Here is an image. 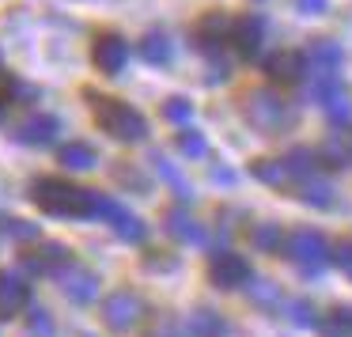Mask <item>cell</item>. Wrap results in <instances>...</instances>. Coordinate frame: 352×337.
<instances>
[{"label": "cell", "instance_id": "cell-22", "mask_svg": "<svg viewBox=\"0 0 352 337\" xmlns=\"http://www.w3.org/2000/svg\"><path fill=\"white\" fill-rule=\"evenodd\" d=\"M152 163H155V171H160V178H163V182H167L170 190L178 193V201H193V186H190V178H186L182 171H178L175 163L167 160V155H163V152H155V155H152Z\"/></svg>", "mask_w": 352, "mask_h": 337}, {"label": "cell", "instance_id": "cell-7", "mask_svg": "<svg viewBox=\"0 0 352 337\" xmlns=\"http://www.w3.org/2000/svg\"><path fill=\"white\" fill-rule=\"evenodd\" d=\"M95 220H107L110 228H114L118 239H125V243H144L148 228L140 216H133L125 205H118L114 197H107V193H99V208H95Z\"/></svg>", "mask_w": 352, "mask_h": 337}, {"label": "cell", "instance_id": "cell-29", "mask_svg": "<svg viewBox=\"0 0 352 337\" xmlns=\"http://www.w3.org/2000/svg\"><path fill=\"white\" fill-rule=\"evenodd\" d=\"M27 334L31 337H54L57 334L54 314H50L46 307H31V311H27Z\"/></svg>", "mask_w": 352, "mask_h": 337}, {"label": "cell", "instance_id": "cell-2", "mask_svg": "<svg viewBox=\"0 0 352 337\" xmlns=\"http://www.w3.org/2000/svg\"><path fill=\"white\" fill-rule=\"evenodd\" d=\"M87 99H91V107H95V122H99L114 140H122V144H140V140L148 137V118L140 114L137 107L118 102V99H102V95H87Z\"/></svg>", "mask_w": 352, "mask_h": 337}, {"label": "cell", "instance_id": "cell-12", "mask_svg": "<svg viewBox=\"0 0 352 337\" xmlns=\"http://www.w3.org/2000/svg\"><path fill=\"white\" fill-rule=\"evenodd\" d=\"M31 303V284L19 273H0V318H16Z\"/></svg>", "mask_w": 352, "mask_h": 337}, {"label": "cell", "instance_id": "cell-15", "mask_svg": "<svg viewBox=\"0 0 352 337\" xmlns=\"http://www.w3.org/2000/svg\"><path fill=\"white\" fill-rule=\"evenodd\" d=\"M61 292L72 299V303L87 307V303H95V299H99V276H95L91 269H69V273H65V281H61Z\"/></svg>", "mask_w": 352, "mask_h": 337}, {"label": "cell", "instance_id": "cell-18", "mask_svg": "<svg viewBox=\"0 0 352 337\" xmlns=\"http://www.w3.org/2000/svg\"><path fill=\"white\" fill-rule=\"evenodd\" d=\"M190 337H228V318H223L220 311H212V307H197V311L190 314Z\"/></svg>", "mask_w": 352, "mask_h": 337}, {"label": "cell", "instance_id": "cell-11", "mask_svg": "<svg viewBox=\"0 0 352 337\" xmlns=\"http://www.w3.org/2000/svg\"><path fill=\"white\" fill-rule=\"evenodd\" d=\"M57 133H61V122H57L54 114H31L27 122H19L16 129H12V140L31 144V148H46L57 140Z\"/></svg>", "mask_w": 352, "mask_h": 337}, {"label": "cell", "instance_id": "cell-37", "mask_svg": "<svg viewBox=\"0 0 352 337\" xmlns=\"http://www.w3.org/2000/svg\"><path fill=\"white\" fill-rule=\"evenodd\" d=\"M296 8L303 12V16H322V12L329 8V0H296Z\"/></svg>", "mask_w": 352, "mask_h": 337}, {"label": "cell", "instance_id": "cell-4", "mask_svg": "<svg viewBox=\"0 0 352 337\" xmlns=\"http://www.w3.org/2000/svg\"><path fill=\"white\" fill-rule=\"evenodd\" d=\"M243 114H246V122L261 133H284L292 125V118H296L292 107L276 91H250L243 99Z\"/></svg>", "mask_w": 352, "mask_h": 337}, {"label": "cell", "instance_id": "cell-33", "mask_svg": "<svg viewBox=\"0 0 352 337\" xmlns=\"http://www.w3.org/2000/svg\"><path fill=\"white\" fill-rule=\"evenodd\" d=\"M0 231L12 235V239H19V243H34V239H38V228H34V224L16 220V216H4V220H0Z\"/></svg>", "mask_w": 352, "mask_h": 337}, {"label": "cell", "instance_id": "cell-20", "mask_svg": "<svg viewBox=\"0 0 352 337\" xmlns=\"http://www.w3.org/2000/svg\"><path fill=\"white\" fill-rule=\"evenodd\" d=\"M137 54H140V61H148V65H170L175 46H170V39L163 31H152V34H144V39H140Z\"/></svg>", "mask_w": 352, "mask_h": 337}, {"label": "cell", "instance_id": "cell-35", "mask_svg": "<svg viewBox=\"0 0 352 337\" xmlns=\"http://www.w3.org/2000/svg\"><path fill=\"white\" fill-rule=\"evenodd\" d=\"M231 76V65H228V57H212V65H208V84H223V80Z\"/></svg>", "mask_w": 352, "mask_h": 337}, {"label": "cell", "instance_id": "cell-34", "mask_svg": "<svg viewBox=\"0 0 352 337\" xmlns=\"http://www.w3.org/2000/svg\"><path fill=\"white\" fill-rule=\"evenodd\" d=\"M329 261H337V269H341V273L352 281V239H344V243H337L333 250H329Z\"/></svg>", "mask_w": 352, "mask_h": 337}, {"label": "cell", "instance_id": "cell-5", "mask_svg": "<svg viewBox=\"0 0 352 337\" xmlns=\"http://www.w3.org/2000/svg\"><path fill=\"white\" fill-rule=\"evenodd\" d=\"M140 318H144V299H140L137 292L118 288L114 296L102 299V322H107V329H114V334H129Z\"/></svg>", "mask_w": 352, "mask_h": 337}, {"label": "cell", "instance_id": "cell-21", "mask_svg": "<svg viewBox=\"0 0 352 337\" xmlns=\"http://www.w3.org/2000/svg\"><path fill=\"white\" fill-rule=\"evenodd\" d=\"M284 239L288 235H284L280 224H273V220H261V224L250 228V243H254V250H261V254H280Z\"/></svg>", "mask_w": 352, "mask_h": 337}, {"label": "cell", "instance_id": "cell-19", "mask_svg": "<svg viewBox=\"0 0 352 337\" xmlns=\"http://www.w3.org/2000/svg\"><path fill=\"white\" fill-rule=\"evenodd\" d=\"M57 160H61L65 171H91L95 163H99V152H95V144H87V140H69V144L57 152Z\"/></svg>", "mask_w": 352, "mask_h": 337}, {"label": "cell", "instance_id": "cell-32", "mask_svg": "<svg viewBox=\"0 0 352 337\" xmlns=\"http://www.w3.org/2000/svg\"><path fill=\"white\" fill-rule=\"evenodd\" d=\"M322 110H326V118L337 125V129H344V125L352 122V99H349V91H341L337 99L322 102Z\"/></svg>", "mask_w": 352, "mask_h": 337}, {"label": "cell", "instance_id": "cell-8", "mask_svg": "<svg viewBox=\"0 0 352 337\" xmlns=\"http://www.w3.org/2000/svg\"><path fill=\"white\" fill-rule=\"evenodd\" d=\"M91 61L102 76H118L125 69V61H129V42L122 34H99L91 50Z\"/></svg>", "mask_w": 352, "mask_h": 337}, {"label": "cell", "instance_id": "cell-26", "mask_svg": "<svg viewBox=\"0 0 352 337\" xmlns=\"http://www.w3.org/2000/svg\"><path fill=\"white\" fill-rule=\"evenodd\" d=\"M175 144L186 160H205L208 155V140H205V133H197V129H178Z\"/></svg>", "mask_w": 352, "mask_h": 337}, {"label": "cell", "instance_id": "cell-14", "mask_svg": "<svg viewBox=\"0 0 352 337\" xmlns=\"http://www.w3.org/2000/svg\"><path fill=\"white\" fill-rule=\"evenodd\" d=\"M265 76L276 84H299L307 76V57L296 50H280V54L265 57Z\"/></svg>", "mask_w": 352, "mask_h": 337}, {"label": "cell", "instance_id": "cell-23", "mask_svg": "<svg viewBox=\"0 0 352 337\" xmlns=\"http://www.w3.org/2000/svg\"><path fill=\"white\" fill-rule=\"evenodd\" d=\"M280 163H284V171H288V178L307 182V178H314V171H318V152H311V148H292Z\"/></svg>", "mask_w": 352, "mask_h": 337}, {"label": "cell", "instance_id": "cell-3", "mask_svg": "<svg viewBox=\"0 0 352 337\" xmlns=\"http://www.w3.org/2000/svg\"><path fill=\"white\" fill-rule=\"evenodd\" d=\"M329 239L322 235L318 228H296L288 239H284V254L303 269L307 276H318L322 269L329 265Z\"/></svg>", "mask_w": 352, "mask_h": 337}, {"label": "cell", "instance_id": "cell-38", "mask_svg": "<svg viewBox=\"0 0 352 337\" xmlns=\"http://www.w3.org/2000/svg\"><path fill=\"white\" fill-rule=\"evenodd\" d=\"M212 178H216V182H228V186H231V182H235V171H228V167H216V171H212Z\"/></svg>", "mask_w": 352, "mask_h": 337}, {"label": "cell", "instance_id": "cell-17", "mask_svg": "<svg viewBox=\"0 0 352 337\" xmlns=\"http://www.w3.org/2000/svg\"><path fill=\"white\" fill-rule=\"evenodd\" d=\"M163 220H167V231L178 239V243H193V246H205L208 243V228L201 220H193L190 213H182V208H170Z\"/></svg>", "mask_w": 352, "mask_h": 337}, {"label": "cell", "instance_id": "cell-24", "mask_svg": "<svg viewBox=\"0 0 352 337\" xmlns=\"http://www.w3.org/2000/svg\"><path fill=\"white\" fill-rule=\"evenodd\" d=\"M333 186L326 182V178H307V182H299V201L311 208H329L333 205Z\"/></svg>", "mask_w": 352, "mask_h": 337}, {"label": "cell", "instance_id": "cell-16", "mask_svg": "<svg viewBox=\"0 0 352 337\" xmlns=\"http://www.w3.org/2000/svg\"><path fill=\"white\" fill-rule=\"evenodd\" d=\"M303 57H307V65H311L318 76H333V72L341 69V61H344V50L337 46L333 39H314Z\"/></svg>", "mask_w": 352, "mask_h": 337}, {"label": "cell", "instance_id": "cell-1", "mask_svg": "<svg viewBox=\"0 0 352 337\" xmlns=\"http://www.w3.org/2000/svg\"><path fill=\"white\" fill-rule=\"evenodd\" d=\"M31 197L46 216H69V220H95L99 208V190H80L61 178H38Z\"/></svg>", "mask_w": 352, "mask_h": 337}, {"label": "cell", "instance_id": "cell-13", "mask_svg": "<svg viewBox=\"0 0 352 337\" xmlns=\"http://www.w3.org/2000/svg\"><path fill=\"white\" fill-rule=\"evenodd\" d=\"M27 273H54V269H69V246L65 243H42L38 250H27L19 258Z\"/></svg>", "mask_w": 352, "mask_h": 337}, {"label": "cell", "instance_id": "cell-6", "mask_svg": "<svg viewBox=\"0 0 352 337\" xmlns=\"http://www.w3.org/2000/svg\"><path fill=\"white\" fill-rule=\"evenodd\" d=\"M208 281L223 292L246 288V284L254 281V269H250V261L235 250H212V258H208Z\"/></svg>", "mask_w": 352, "mask_h": 337}, {"label": "cell", "instance_id": "cell-36", "mask_svg": "<svg viewBox=\"0 0 352 337\" xmlns=\"http://www.w3.org/2000/svg\"><path fill=\"white\" fill-rule=\"evenodd\" d=\"M152 337H186V329H182V326H178V322H175V318H163V322H160V326H155V329H152Z\"/></svg>", "mask_w": 352, "mask_h": 337}, {"label": "cell", "instance_id": "cell-28", "mask_svg": "<svg viewBox=\"0 0 352 337\" xmlns=\"http://www.w3.org/2000/svg\"><path fill=\"white\" fill-rule=\"evenodd\" d=\"M288 322L299 329H311L318 326V311H314L311 299H288Z\"/></svg>", "mask_w": 352, "mask_h": 337}, {"label": "cell", "instance_id": "cell-31", "mask_svg": "<svg viewBox=\"0 0 352 337\" xmlns=\"http://www.w3.org/2000/svg\"><path fill=\"white\" fill-rule=\"evenodd\" d=\"M322 337H352V307H337L322 322Z\"/></svg>", "mask_w": 352, "mask_h": 337}, {"label": "cell", "instance_id": "cell-39", "mask_svg": "<svg viewBox=\"0 0 352 337\" xmlns=\"http://www.w3.org/2000/svg\"><path fill=\"white\" fill-rule=\"evenodd\" d=\"M4 110H8V102H4V99H0V122H4Z\"/></svg>", "mask_w": 352, "mask_h": 337}, {"label": "cell", "instance_id": "cell-40", "mask_svg": "<svg viewBox=\"0 0 352 337\" xmlns=\"http://www.w3.org/2000/svg\"><path fill=\"white\" fill-rule=\"evenodd\" d=\"M84 337H95V334H84Z\"/></svg>", "mask_w": 352, "mask_h": 337}, {"label": "cell", "instance_id": "cell-9", "mask_svg": "<svg viewBox=\"0 0 352 337\" xmlns=\"http://www.w3.org/2000/svg\"><path fill=\"white\" fill-rule=\"evenodd\" d=\"M231 46H235V54L239 57H258L261 54V46H265V19L261 16H243V19H235L231 23Z\"/></svg>", "mask_w": 352, "mask_h": 337}, {"label": "cell", "instance_id": "cell-10", "mask_svg": "<svg viewBox=\"0 0 352 337\" xmlns=\"http://www.w3.org/2000/svg\"><path fill=\"white\" fill-rule=\"evenodd\" d=\"M228 39H231V19L223 16V12H208L197 23V31H193V46L208 57H220V50Z\"/></svg>", "mask_w": 352, "mask_h": 337}, {"label": "cell", "instance_id": "cell-30", "mask_svg": "<svg viewBox=\"0 0 352 337\" xmlns=\"http://www.w3.org/2000/svg\"><path fill=\"white\" fill-rule=\"evenodd\" d=\"M163 118H167L170 125H190V118H193V102L186 99V95H170L167 102H163Z\"/></svg>", "mask_w": 352, "mask_h": 337}, {"label": "cell", "instance_id": "cell-25", "mask_svg": "<svg viewBox=\"0 0 352 337\" xmlns=\"http://www.w3.org/2000/svg\"><path fill=\"white\" fill-rule=\"evenodd\" d=\"M250 175L258 178V182H265V186H273V190H280L284 182H288V171H284V163L280 160H254L250 163Z\"/></svg>", "mask_w": 352, "mask_h": 337}, {"label": "cell", "instance_id": "cell-27", "mask_svg": "<svg viewBox=\"0 0 352 337\" xmlns=\"http://www.w3.org/2000/svg\"><path fill=\"white\" fill-rule=\"evenodd\" d=\"M246 292H250V299L261 307V311H276V307H280V288H276L273 281H250Z\"/></svg>", "mask_w": 352, "mask_h": 337}]
</instances>
